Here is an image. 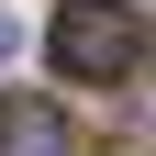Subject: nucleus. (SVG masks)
Segmentation results:
<instances>
[{"instance_id": "nucleus-1", "label": "nucleus", "mask_w": 156, "mask_h": 156, "mask_svg": "<svg viewBox=\"0 0 156 156\" xmlns=\"http://www.w3.org/2000/svg\"><path fill=\"white\" fill-rule=\"evenodd\" d=\"M134 56H145V23L123 0H67L56 11V67L67 78H134Z\"/></svg>"}, {"instance_id": "nucleus-2", "label": "nucleus", "mask_w": 156, "mask_h": 156, "mask_svg": "<svg viewBox=\"0 0 156 156\" xmlns=\"http://www.w3.org/2000/svg\"><path fill=\"white\" fill-rule=\"evenodd\" d=\"M0 156H67V112L56 101H0Z\"/></svg>"}]
</instances>
